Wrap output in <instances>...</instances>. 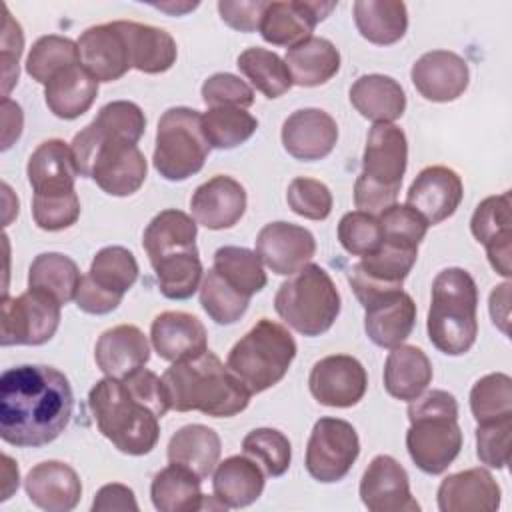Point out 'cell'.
Masks as SVG:
<instances>
[{
  "mask_svg": "<svg viewBox=\"0 0 512 512\" xmlns=\"http://www.w3.org/2000/svg\"><path fill=\"white\" fill-rule=\"evenodd\" d=\"M72 408L70 382L52 366L22 364L0 376V436L6 444H50L68 426Z\"/></svg>",
  "mask_w": 512,
  "mask_h": 512,
  "instance_id": "obj_1",
  "label": "cell"
},
{
  "mask_svg": "<svg viewBox=\"0 0 512 512\" xmlns=\"http://www.w3.org/2000/svg\"><path fill=\"white\" fill-rule=\"evenodd\" d=\"M168 406L176 412H202L214 418H230L246 410L250 392L210 350L194 358L172 362L162 374Z\"/></svg>",
  "mask_w": 512,
  "mask_h": 512,
  "instance_id": "obj_2",
  "label": "cell"
},
{
  "mask_svg": "<svg viewBox=\"0 0 512 512\" xmlns=\"http://www.w3.org/2000/svg\"><path fill=\"white\" fill-rule=\"evenodd\" d=\"M96 426L120 452L144 456L160 436V414L118 378H102L88 394Z\"/></svg>",
  "mask_w": 512,
  "mask_h": 512,
  "instance_id": "obj_3",
  "label": "cell"
},
{
  "mask_svg": "<svg viewBox=\"0 0 512 512\" xmlns=\"http://www.w3.org/2000/svg\"><path fill=\"white\" fill-rule=\"evenodd\" d=\"M408 420L406 448L412 462L426 474H442L462 448L456 398L446 390L422 392L410 400Z\"/></svg>",
  "mask_w": 512,
  "mask_h": 512,
  "instance_id": "obj_4",
  "label": "cell"
},
{
  "mask_svg": "<svg viewBox=\"0 0 512 512\" xmlns=\"http://www.w3.org/2000/svg\"><path fill=\"white\" fill-rule=\"evenodd\" d=\"M478 288L464 268H446L432 282L428 338L448 356L466 354L478 336Z\"/></svg>",
  "mask_w": 512,
  "mask_h": 512,
  "instance_id": "obj_5",
  "label": "cell"
},
{
  "mask_svg": "<svg viewBox=\"0 0 512 512\" xmlns=\"http://www.w3.org/2000/svg\"><path fill=\"white\" fill-rule=\"evenodd\" d=\"M70 148L78 174L92 178L110 196H130L146 180L148 164L140 148L102 132L94 122L72 138Z\"/></svg>",
  "mask_w": 512,
  "mask_h": 512,
  "instance_id": "obj_6",
  "label": "cell"
},
{
  "mask_svg": "<svg viewBox=\"0 0 512 512\" xmlns=\"http://www.w3.org/2000/svg\"><path fill=\"white\" fill-rule=\"evenodd\" d=\"M408 164V140L396 124H374L366 138L362 172L354 184V204L360 212L380 214L396 204Z\"/></svg>",
  "mask_w": 512,
  "mask_h": 512,
  "instance_id": "obj_7",
  "label": "cell"
},
{
  "mask_svg": "<svg viewBox=\"0 0 512 512\" xmlns=\"http://www.w3.org/2000/svg\"><path fill=\"white\" fill-rule=\"evenodd\" d=\"M296 356L292 334L270 318H260L228 352V370L250 394L278 384Z\"/></svg>",
  "mask_w": 512,
  "mask_h": 512,
  "instance_id": "obj_8",
  "label": "cell"
},
{
  "mask_svg": "<svg viewBox=\"0 0 512 512\" xmlns=\"http://www.w3.org/2000/svg\"><path fill=\"white\" fill-rule=\"evenodd\" d=\"M274 310L298 334L320 336L340 314V292L330 274L310 262L280 284Z\"/></svg>",
  "mask_w": 512,
  "mask_h": 512,
  "instance_id": "obj_9",
  "label": "cell"
},
{
  "mask_svg": "<svg viewBox=\"0 0 512 512\" xmlns=\"http://www.w3.org/2000/svg\"><path fill=\"white\" fill-rule=\"evenodd\" d=\"M208 154L210 144L198 110L174 106L160 116L152 162L162 178L180 182L194 176L202 170Z\"/></svg>",
  "mask_w": 512,
  "mask_h": 512,
  "instance_id": "obj_10",
  "label": "cell"
},
{
  "mask_svg": "<svg viewBox=\"0 0 512 512\" xmlns=\"http://www.w3.org/2000/svg\"><path fill=\"white\" fill-rule=\"evenodd\" d=\"M138 278V262L124 246H106L92 258L90 270L82 276L76 306L86 314H108L116 310L124 294Z\"/></svg>",
  "mask_w": 512,
  "mask_h": 512,
  "instance_id": "obj_11",
  "label": "cell"
},
{
  "mask_svg": "<svg viewBox=\"0 0 512 512\" xmlns=\"http://www.w3.org/2000/svg\"><path fill=\"white\" fill-rule=\"evenodd\" d=\"M60 302L48 292L28 288L2 300V346H42L60 326Z\"/></svg>",
  "mask_w": 512,
  "mask_h": 512,
  "instance_id": "obj_12",
  "label": "cell"
},
{
  "mask_svg": "<svg viewBox=\"0 0 512 512\" xmlns=\"http://www.w3.org/2000/svg\"><path fill=\"white\" fill-rule=\"evenodd\" d=\"M360 454V440L354 426L342 418H320L306 444V470L324 484L342 480Z\"/></svg>",
  "mask_w": 512,
  "mask_h": 512,
  "instance_id": "obj_13",
  "label": "cell"
},
{
  "mask_svg": "<svg viewBox=\"0 0 512 512\" xmlns=\"http://www.w3.org/2000/svg\"><path fill=\"white\" fill-rule=\"evenodd\" d=\"M418 258V246L382 238L372 254H366L348 270V282L362 306L376 296L400 290Z\"/></svg>",
  "mask_w": 512,
  "mask_h": 512,
  "instance_id": "obj_14",
  "label": "cell"
},
{
  "mask_svg": "<svg viewBox=\"0 0 512 512\" xmlns=\"http://www.w3.org/2000/svg\"><path fill=\"white\" fill-rule=\"evenodd\" d=\"M310 394L324 406L350 408L358 404L368 388L366 368L348 354L320 358L308 376Z\"/></svg>",
  "mask_w": 512,
  "mask_h": 512,
  "instance_id": "obj_15",
  "label": "cell"
},
{
  "mask_svg": "<svg viewBox=\"0 0 512 512\" xmlns=\"http://www.w3.org/2000/svg\"><path fill=\"white\" fill-rule=\"evenodd\" d=\"M80 64L98 80L114 82L132 68L124 20L86 28L78 38Z\"/></svg>",
  "mask_w": 512,
  "mask_h": 512,
  "instance_id": "obj_16",
  "label": "cell"
},
{
  "mask_svg": "<svg viewBox=\"0 0 512 512\" xmlns=\"http://www.w3.org/2000/svg\"><path fill=\"white\" fill-rule=\"evenodd\" d=\"M336 2L318 0H278L268 2L260 20V34L272 46L292 48L312 36L318 22H322Z\"/></svg>",
  "mask_w": 512,
  "mask_h": 512,
  "instance_id": "obj_17",
  "label": "cell"
},
{
  "mask_svg": "<svg viewBox=\"0 0 512 512\" xmlns=\"http://www.w3.org/2000/svg\"><path fill=\"white\" fill-rule=\"evenodd\" d=\"M360 500L370 512H418L404 466L388 454L370 460L360 480Z\"/></svg>",
  "mask_w": 512,
  "mask_h": 512,
  "instance_id": "obj_18",
  "label": "cell"
},
{
  "mask_svg": "<svg viewBox=\"0 0 512 512\" xmlns=\"http://www.w3.org/2000/svg\"><path fill=\"white\" fill-rule=\"evenodd\" d=\"M316 252L314 234L292 222H270L256 236V254L280 276H292L310 264Z\"/></svg>",
  "mask_w": 512,
  "mask_h": 512,
  "instance_id": "obj_19",
  "label": "cell"
},
{
  "mask_svg": "<svg viewBox=\"0 0 512 512\" xmlns=\"http://www.w3.org/2000/svg\"><path fill=\"white\" fill-rule=\"evenodd\" d=\"M512 202L510 192L484 198L470 220L472 236L484 244L490 266L504 278L512 274Z\"/></svg>",
  "mask_w": 512,
  "mask_h": 512,
  "instance_id": "obj_20",
  "label": "cell"
},
{
  "mask_svg": "<svg viewBox=\"0 0 512 512\" xmlns=\"http://www.w3.org/2000/svg\"><path fill=\"white\" fill-rule=\"evenodd\" d=\"M464 186L460 176L448 166H426L408 188L406 204L428 224H440L460 206Z\"/></svg>",
  "mask_w": 512,
  "mask_h": 512,
  "instance_id": "obj_21",
  "label": "cell"
},
{
  "mask_svg": "<svg viewBox=\"0 0 512 512\" xmlns=\"http://www.w3.org/2000/svg\"><path fill=\"white\" fill-rule=\"evenodd\" d=\"M414 88L430 102H452L464 94L470 82L468 64L450 50L422 54L410 70Z\"/></svg>",
  "mask_w": 512,
  "mask_h": 512,
  "instance_id": "obj_22",
  "label": "cell"
},
{
  "mask_svg": "<svg viewBox=\"0 0 512 512\" xmlns=\"http://www.w3.org/2000/svg\"><path fill=\"white\" fill-rule=\"evenodd\" d=\"M336 140L338 124L320 108L296 110L282 124L284 150L296 160H320L334 150Z\"/></svg>",
  "mask_w": 512,
  "mask_h": 512,
  "instance_id": "obj_23",
  "label": "cell"
},
{
  "mask_svg": "<svg viewBox=\"0 0 512 512\" xmlns=\"http://www.w3.org/2000/svg\"><path fill=\"white\" fill-rule=\"evenodd\" d=\"M190 210L196 224L208 230L232 228L244 216L246 190L232 176L218 174L194 190Z\"/></svg>",
  "mask_w": 512,
  "mask_h": 512,
  "instance_id": "obj_24",
  "label": "cell"
},
{
  "mask_svg": "<svg viewBox=\"0 0 512 512\" xmlns=\"http://www.w3.org/2000/svg\"><path fill=\"white\" fill-rule=\"evenodd\" d=\"M364 310V330L380 348L400 346L416 324V304L402 288L376 296Z\"/></svg>",
  "mask_w": 512,
  "mask_h": 512,
  "instance_id": "obj_25",
  "label": "cell"
},
{
  "mask_svg": "<svg viewBox=\"0 0 512 512\" xmlns=\"http://www.w3.org/2000/svg\"><path fill=\"white\" fill-rule=\"evenodd\" d=\"M30 502L46 512H70L82 496V482L76 470L58 460L36 464L24 480Z\"/></svg>",
  "mask_w": 512,
  "mask_h": 512,
  "instance_id": "obj_26",
  "label": "cell"
},
{
  "mask_svg": "<svg viewBox=\"0 0 512 512\" xmlns=\"http://www.w3.org/2000/svg\"><path fill=\"white\" fill-rule=\"evenodd\" d=\"M150 340L156 354L168 362L194 358L208 350V334L204 324L188 312H160L150 326Z\"/></svg>",
  "mask_w": 512,
  "mask_h": 512,
  "instance_id": "obj_27",
  "label": "cell"
},
{
  "mask_svg": "<svg viewBox=\"0 0 512 512\" xmlns=\"http://www.w3.org/2000/svg\"><path fill=\"white\" fill-rule=\"evenodd\" d=\"M436 498L442 512H494L500 506V486L486 468H468L446 476Z\"/></svg>",
  "mask_w": 512,
  "mask_h": 512,
  "instance_id": "obj_28",
  "label": "cell"
},
{
  "mask_svg": "<svg viewBox=\"0 0 512 512\" xmlns=\"http://www.w3.org/2000/svg\"><path fill=\"white\" fill-rule=\"evenodd\" d=\"M94 358L106 376L122 380L144 368L150 360V344L138 326L118 324L100 334L94 346Z\"/></svg>",
  "mask_w": 512,
  "mask_h": 512,
  "instance_id": "obj_29",
  "label": "cell"
},
{
  "mask_svg": "<svg viewBox=\"0 0 512 512\" xmlns=\"http://www.w3.org/2000/svg\"><path fill=\"white\" fill-rule=\"evenodd\" d=\"M26 174L34 194L38 196L74 192L78 168L74 162L72 148L60 138L42 142L30 154Z\"/></svg>",
  "mask_w": 512,
  "mask_h": 512,
  "instance_id": "obj_30",
  "label": "cell"
},
{
  "mask_svg": "<svg viewBox=\"0 0 512 512\" xmlns=\"http://www.w3.org/2000/svg\"><path fill=\"white\" fill-rule=\"evenodd\" d=\"M384 388L396 400L418 398L432 382V362L418 346L400 344L390 348L384 362Z\"/></svg>",
  "mask_w": 512,
  "mask_h": 512,
  "instance_id": "obj_31",
  "label": "cell"
},
{
  "mask_svg": "<svg viewBox=\"0 0 512 512\" xmlns=\"http://www.w3.org/2000/svg\"><path fill=\"white\" fill-rule=\"evenodd\" d=\"M212 490L224 508L250 506L264 490V470L246 454L230 456L216 464Z\"/></svg>",
  "mask_w": 512,
  "mask_h": 512,
  "instance_id": "obj_32",
  "label": "cell"
},
{
  "mask_svg": "<svg viewBox=\"0 0 512 512\" xmlns=\"http://www.w3.org/2000/svg\"><path fill=\"white\" fill-rule=\"evenodd\" d=\"M350 104L376 124H392L406 110V94L392 76L364 74L350 86Z\"/></svg>",
  "mask_w": 512,
  "mask_h": 512,
  "instance_id": "obj_33",
  "label": "cell"
},
{
  "mask_svg": "<svg viewBox=\"0 0 512 512\" xmlns=\"http://www.w3.org/2000/svg\"><path fill=\"white\" fill-rule=\"evenodd\" d=\"M96 96L98 80L82 64H74L58 72L44 86V100L48 110L62 120H74L88 112Z\"/></svg>",
  "mask_w": 512,
  "mask_h": 512,
  "instance_id": "obj_34",
  "label": "cell"
},
{
  "mask_svg": "<svg viewBox=\"0 0 512 512\" xmlns=\"http://www.w3.org/2000/svg\"><path fill=\"white\" fill-rule=\"evenodd\" d=\"M292 82L298 86H320L336 76L340 70L338 48L322 36H310L304 42L286 50L284 58Z\"/></svg>",
  "mask_w": 512,
  "mask_h": 512,
  "instance_id": "obj_35",
  "label": "cell"
},
{
  "mask_svg": "<svg viewBox=\"0 0 512 512\" xmlns=\"http://www.w3.org/2000/svg\"><path fill=\"white\" fill-rule=\"evenodd\" d=\"M202 478L182 464L170 462L162 468L152 484L150 498L160 512H196L204 508V494L200 490Z\"/></svg>",
  "mask_w": 512,
  "mask_h": 512,
  "instance_id": "obj_36",
  "label": "cell"
},
{
  "mask_svg": "<svg viewBox=\"0 0 512 512\" xmlns=\"http://www.w3.org/2000/svg\"><path fill=\"white\" fill-rule=\"evenodd\" d=\"M220 436L204 424H188L176 430L168 442V462L182 464L202 480L212 474L220 460Z\"/></svg>",
  "mask_w": 512,
  "mask_h": 512,
  "instance_id": "obj_37",
  "label": "cell"
},
{
  "mask_svg": "<svg viewBox=\"0 0 512 512\" xmlns=\"http://www.w3.org/2000/svg\"><path fill=\"white\" fill-rule=\"evenodd\" d=\"M198 224L182 210L168 208L158 212L142 234V246L150 264L182 250L196 248Z\"/></svg>",
  "mask_w": 512,
  "mask_h": 512,
  "instance_id": "obj_38",
  "label": "cell"
},
{
  "mask_svg": "<svg viewBox=\"0 0 512 512\" xmlns=\"http://www.w3.org/2000/svg\"><path fill=\"white\" fill-rule=\"evenodd\" d=\"M354 22L362 38L388 46L398 42L408 28V10L398 0H358L352 6Z\"/></svg>",
  "mask_w": 512,
  "mask_h": 512,
  "instance_id": "obj_39",
  "label": "cell"
},
{
  "mask_svg": "<svg viewBox=\"0 0 512 512\" xmlns=\"http://www.w3.org/2000/svg\"><path fill=\"white\" fill-rule=\"evenodd\" d=\"M132 68L144 74H162L170 70L178 56L176 40L164 28L124 20Z\"/></svg>",
  "mask_w": 512,
  "mask_h": 512,
  "instance_id": "obj_40",
  "label": "cell"
},
{
  "mask_svg": "<svg viewBox=\"0 0 512 512\" xmlns=\"http://www.w3.org/2000/svg\"><path fill=\"white\" fill-rule=\"evenodd\" d=\"M80 280L78 264L60 252L38 254L28 270V288L48 292L60 304H68L76 298Z\"/></svg>",
  "mask_w": 512,
  "mask_h": 512,
  "instance_id": "obj_41",
  "label": "cell"
},
{
  "mask_svg": "<svg viewBox=\"0 0 512 512\" xmlns=\"http://www.w3.org/2000/svg\"><path fill=\"white\" fill-rule=\"evenodd\" d=\"M152 268L162 296L170 300L190 298L200 288V282L204 278L198 248L168 254L152 262Z\"/></svg>",
  "mask_w": 512,
  "mask_h": 512,
  "instance_id": "obj_42",
  "label": "cell"
},
{
  "mask_svg": "<svg viewBox=\"0 0 512 512\" xmlns=\"http://www.w3.org/2000/svg\"><path fill=\"white\" fill-rule=\"evenodd\" d=\"M236 66L252 82V86L270 100L282 96L294 84L286 62L276 52L266 48H246L238 56Z\"/></svg>",
  "mask_w": 512,
  "mask_h": 512,
  "instance_id": "obj_43",
  "label": "cell"
},
{
  "mask_svg": "<svg viewBox=\"0 0 512 512\" xmlns=\"http://www.w3.org/2000/svg\"><path fill=\"white\" fill-rule=\"evenodd\" d=\"M212 268L238 292L252 298L260 292L268 278L256 252L242 246H222L214 252Z\"/></svg>",
  "mask_w": 512,
  "mask_h": 512,
  "instance_id": "obj_44",
  "label": "cell"
},
{
  "mask_svg": "<svg viewBox=\"0 0 512 512\" xmlns=\"http://www.w3.org/2000/svg\"><path fill=\"white\" fill-rule=\"evenodd\" d=\"M258 128V120L246 108L218 106L202 114V130L210 148L232 150L244 144Z\"/></svg>",
  "mask_w": 512,
  "mask_h": 512,
  "instance_id": "obj_45",
  "label": "cell"
},
{
  "mask_svg": "<svg viewBox=\"0 0 512 512\" xmlns=\"http://www.w3.org/2000/svg\"><path fill=\"white\" fill-rule=\"evenodd\" d=\"M80 64L78 44L66 36L48 34L38 38L26 58V72L32 80L48 84L58 72Z\"/></svg>",
  "mask_w": 512,
  "mask_h": 512,
  "instance_id": "obj_46",
  "label": "cell"
},
{
  "mask_svg": "<svg viewBox=\"0 0 512 512\" xmlns=\"http://www.w3.org/2000/svg\"><path fill=\"white\" fill-rule=\"evenodd\" d=\"M200 304L204 312L222 326L238 322L250 304V298L232 288L214 268H210L200 282Z\"/></svg>",
  "mask_w": 512,
  "mask_h": 512,
  "instance_id": "obj_47",
  "label": "cell"
},
{
  "mask_svg": "<svg viewBox=\"0 0 512 512\" xmlns=\"http://www.w3.org/2000/svg\"><path fill=\"white\" fill-rule=\"evenodd\" d=\"M470 410L478 424L512 416V378L504 372L482 376L470 390Z\"/></svg>",
  "mask_w": 512,
  "mask_h": 512,
  "instance_id": "obj_48",
  "label": "cell"
},
{
  "mask_svg": "<svg viewBox=\"0 0 512 512\" xmlns=\"http://www.w3.org/2000/svg\"><path fill=\"white\" fill-rule=\"evenodd\" d=\"M242 450L266 476H282L290 468L292 446L286 434L276 428H254L242 440Z\"/></svg>",
  "mask_w": 512,
  "mask_h": 512,
  "instance_id": "obj_49",
  "label": "cell"
},
{
  "mask_svg": "<svg viewBox=\"0 0 512 512\" xmlns=\"http://www.w3.org/2000/svg\"><path fill=\"white\" fill-rule=\"evenodd\" d=\"M338 240L342 248L352 256H366L378 250L382 244V226L374 214L346 212L338 222Z\"/></svg>",
  "mask_w": 512,
  "mask_h": 512,
  "instance_id": "obj_50",
  "label": "cell"
},
{
  "mask_svg": "<svg viewBox=\"0 0 512 512\" xmlns=\"http://www.w3.org/2000/svg\"><path fill=\"white\" fill-rule=\"evenodd\" d=\"M102 132L138 144L146 130V116L142 108L128 100H114L104 104L98 110V116L92 120Z\"/></svg>",
  "mask_w": 512,
  "mask_h": 512,
  "instance_id": "obj_51",
  "label": "cell"
},
{
  "mask_svg": "<svg viewBox=\"0 0 512 512\" xmlns=\"http://www.w3.org/2000/svg\"><path fill=\"white\" fill-rule=\"evenodd\" d=\"M286 202L294 214L308 220H326L332 212V192L330 188L314 178H294L288 184Z\"/></svg>",
  "mask_w": 512,
  "mask_h": 512,
  "instance_id": "obj_52",
  "label": "cell"
},
{
  "mask_svg": "<svg viewBox=\"0 0 512 512\" xmlns=\"http://www.w3.org/2000/svg\"><path fill=\"white\" fill-rule=\"evenodd\" d=\"M32 218L40 230L58 232L70 228L80 218V200L76 190L66 194L32 198Z\"/></svg>",
  "mask_w": 512,
  "mask_h": 512,
  "instance_id": "obj_53",
  "label": "cell"
},
{
  "mask_svg": "<svg viewBox=\"0 0 512 512\" xmlns=\"http://www.w3.org/2000/svg\"><path fill=\"white\" fill-rule=\"evenodd\" d=\"M380 226H382V238L418 246L426 232L428 222L408 204H392L384 212H380Z\"/></svg>",
  "mask_w": 512,
  "mask_h": 512,
  "instance_id": "obj_54",
  "label": "cell"
},
{
  "mask_svg": "<svg viewBox=\"0 0 512 512\" xmlns=\"http://www.w3.org/2000/svg\"><path fill=\"white\" fill-rule=\"evenodd\" d=\"M512 416L478 424L476 428V456L490 468H504L510 460Z\"/></svg>",
  "mask_w": 512,
  "mask_h": 512,
  "instance_id": "obj_55",
  "label": "cell"
},
{
  "mask_svg": "<svg viewBox=\"0 0 512 512\" xmlns=\"http://www.w3.org/2000/svg\"><path fill=\"white\" fill-rule=\"evenodd\" d=\"M202 100L208 108H218V106L248 108L254 104V90L238 76L228 72H218L204 80Z\"/></svg>",
  "mask_w": 512,
  "mask_h": 512,
  "instance_id": "obj_56",
  "label": "cell"
},
{
  "mask_svg": "<svg viewBox=\"0 0 512 512\" xmlns=\"http://www.w3.org/2000/svg\"><path fill=\"white\" fill-rule=\"evenodd\" d=\"M24 36L20 24L10 16L4 6V28H2V80H4V98H8L10 88L18 82V60L22 54Z\"/></svg>",
  "mask_w": 512,
  "mask_h": 512,
  "instance_id": "obj_57",
  "label": "cell"
},
{
  "mask_svg": "<svg viewBox=\"0 0 512 512\" xmlns=\"http://www.w3.org/2000/svg\"><path fill=\"white\" fill-rule=\"evenodd\" d=\"M266 0H220L218 12L222 22L240 32H254L260 28V20L266 8Z\"/></svg>",
  "mask_w": 512,
  "mask_h": 512,
  "instance_id": "obj_58",
  "label": "cell"
},
{
  "mask_svg": "<svg viewBox=\"0 0 512 512\" xmlns=\"http://www.w3.org/2000/svg\"><path fill=\"white\" fill-rule=\"evenodd\" d=\"M92 510L94 512H102V510H120V512H126V510H138V502L134 498V492L132 488L124 486V484H106L102 486L96 496H94V502H92Z\"/></svg>",
  "mask_w": 512,
  "mask_h": 512,
  "instance_id": "obj_59",
  "label": "cell"
},
{
  "mask_svg": "<svg viewBox=\"0 0 512 512\" xmlns=\"http://www.w3.org/2000/svg\"><path fill=\"white\" fill-rule=\"evenodd\" d=\"M22 108L10 98H2V150H8L22 132Z\"/></svg>",
  "mask_w": 512,
  "mask_h": 512,
  "instance_id": "obj_60",
  "label": "cell"
},
{
  "mask_svg": "<svg viewBox=\"0 0 512 512\" xmlns=\"http://www.w3.org/2000/svg\"><path fill=\"white\" fill-rule=\"evenodd\" d=\"M508 302H510V284L504 282V284L496 286V288L492 290V294H490V316H492V320H494V316L498 314V310H502V312H500V314H502V320L508 324V312H510Z\"/></svg>",
  "mask_w": 512,
  "mask_h": 512,
  "instance_id": "obj_61",
  "label": "cell"
},
{
  "mask_svg": "<svg viewBox=\"0 0 512 512\" xmlns=\"http://www.w3.org/2000/svg\"><path fill=\"white\" fill-rule=\"evenodd\" d=\"M198 4H182V6H174V4H156V8H160V10H166V12H172V14H182V12H186V10H192V8H196Z\"/></svg>",
  "mask_w": 512,
  "mask_h": 512,
  "instance_id": "obj_62",
  "label": "cell"
}]
</instances>
